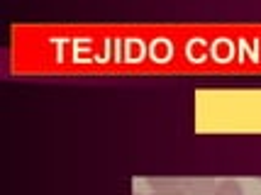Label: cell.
I'll list each match as a JSON object with an SVG mask.
<instances>
[{
  "label": "cell",
  "instance_id": "obj_4",
  "mask_svg": "<svg viewBox=\"0 0 261 195\" xmlns=\"http://www.w3.org/2000/svg\"><path fill=\"white\" fill-rule=\"evenodd\" d=\"M137 195H139V193H137Z\"/></svg>",
  "mask_w": 261,
  "mask_h": 195
},
{
  "label": "cell",
  "instance_id": "obj_2",
  "mask_svg": "<svg viewBox=\"0 0 261 195\" xmlns=\"http://www.w3.org/2000/svg\"><path fill=\"white\" fill-rule=\"evenodd\" d=\"M188 188H191L195 195H213V190H215V185L207 183V181H200V183H195V181H188Z\"/></svg>",
  "mask_w": 261,
  "mask_h": 195
},
{
  "label": "cell",
  "instance_id": "obj_3",
  "mask_svg": "<svg viewBox=\"0 0 261 195\" xmlns=\"http://www.w3.org/2000/svg\"><path fill=\"white\" fill-rule=\"evenodd\" d=\"M151 195H191L188 190H181V188H176V185H166V188H156Z\"/></svg>",
  "mask_w": 261,
  "mask_h": 195
},
{
  "label": "cell",
  "instance_id": "obj_1",
  "mask_svg": "<svg viewBox=\"0 0 261 195\" xmlns=\"http://www.w3.org/2000/svg\"><path fill=\"white\" fill-rule=\"evenodd\" d=\"M213 195H244V190H242V185L237 181H220L215 185Z\"/></svg>",
  "mask_w": 261,
  "mask_h": 195
}]
</instances>
